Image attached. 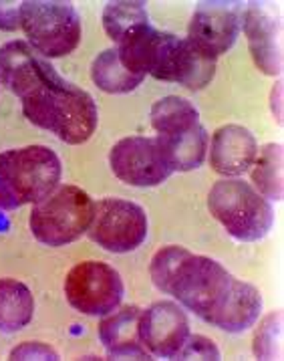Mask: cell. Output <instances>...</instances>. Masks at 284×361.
Instances as JSON below:
<instances>
[{
  "mask_svg": "<svg viewBox=\"0 0 284 361\" xmlns=\"http://www.w3.org/2000/svg\"><path fill=\"white\" fill-rule=\"evenodd\" d=\"M149 275L161 293L222 331H246L260 317L262 295L254 285L238 281L218 260L194 255L184 246L157 250Z\"/></svg>",
  "mask_w": 284,
  "mask_h": 361,
  "instance_id": "6da1fadb",
  "label": "cell"
},
{
  "mask_svg": "<svg viewBox=\"0 0 284 361\" xmlns=\"http://www.w3.org/2000/svg\"><path fill=\"white\" fill-rule=\"evenodd\" d=\"M0 81L23 103L30 123L55 133L65 144L87 142L99 121L93 97L63 79L29 43L0 47Z\"/></svg>",
  "mask_w": 284,
  "mask_h": 361,
  "instance_id": "7a4b0ae2",
  "label": "cell"
},
{
  "mask_svg": "<svg viewBox=\"0 0 284 361\" xmlns=\"http://www.w3.org/2000/svg\"><path fill=\"white\" fill-rule=\"evenodd\" d=\"M61 159L47 145H27L0 154V208L39 204L58 188Z\"/></svg>",
  "mask_w": 284,
  "mask_h": 361,
  "instance_id": "3957f363",
  "label": "cell"
},
{
  "mask_svg": "<svg viewBox=\"0 0 284 361\" xmlns=\"http://www.w3.org/2000/svg\"><path fill=\"white\" fill-rule=\"evenodd\" d=\"M152 126L173 172H190L204 164L210 135L199 123L198 109L187 99L168 95L154 103Z\"/></svg>",
  "mask_w": 284,
  "mask_h": 361,
  "instance_id": "277c9868",
  "label": "cell"
},
{
  "mask_svg": "<svg viewBox=\"0 0 284 361\" xmlns=\"http://www.w3.org/2000/svg\"><path fill=\"white\" fill-rule=\"evenodd\" d=\"M208 208L226 232L240 243L262 240L274 224L270 202L258 190L238 178H224L208 194Z\"/></svg>",
  "mask_w": 284,
  "mask_h": 361,
  "instance_id": "5b68a950",
  "label": "cell"
},
{
  "mask_svg": "<svg viewBox=\"0 0 284 361\" xmlns=\"http://www.w3.org/2000/svg\"><path fill=\"white\" fill-rule=\"evenodd\" d=\"M95 204L85 190L58 186L30 212V231L47 246H65L81 238L93 220Z\"/></svg>",
  "mask_w": 284,
  "mask_h": 361,
  "instance_id": "8992f818",
  "label": "cell"
},
{
  "mask_svg": "<svg viewBox=\"0 0 284 361\" xmlns=\"http://www.w3.org/2000/svg\"><path fill=\"white\" fill-rule=\"evenodd\" d=\"M20 29L44 59L71 55L81 43V16L71 2H23Z\"/></svg>",
  "mask_w": 284,
  "mask_h": 361,
  "instance_id": "52a82bcc",
  "label": "cell"
},
{
  "mask_svg": "<svg viewBox=\"0 0 284 361\" xmlns=\"http://www.w3.org/2000/svg\"><path fill=\"white\" fill-rule=\"evenodd\" d=\"M123 281L113 267L85 260L73 267L65 279V295L73 309L83 315H109L121 305L123 299Z\"/></svg>",
  "mask_w": 284,
  "mask_h": 361,
  "instance_id": "ba28073f",
  "label": "cell"
},
{
  "mask_svg": "<svg viewBox=\"0 0 284 361\" xmlns=\"http://www.w3.org/2000/svg\"><path fill=\"white\" fill-rule=\"evenodd\" d=\"M147 73L159 81L180 83L192 91H199L214 79L216 61L199 53L187 39L159 30Z\"/></svg>",
  "mask_w": 284,
  "mask_h": 361,
  "instance_id": "9c48e42d",
  "label": "cell"
},
{
  "mask_svg": "<svg viewBox=\"0 0 284 361\" xmlns=\"http://www.w3.org/2000/svg\"><path fill=\"white\" fill-rule=\"evenodd\" d=\"M89 238L109 252H131L147 236V214L140 204L121 198H103L95 204Z\"/></svg>",
  "mask_w": 284,
  "mask_h": 361,
  "instance_id": "30bf717a",
  "label": "cell"
},
{
  "mask_svg": "<svg viewBox=\"0 0 284 361\" xmlns=\"http://www.w3.org/2000/svg\"><path fill=\"white\" fill-rule=\"evenodd\" d=\"M109 166L129 186L152 188L170 178V161L157 137H125L111 147Z\"/></svg>",
  "mask_w": 284,
  "mask_h": 361,
  "instance_id": "8fae6325",
  "label": "cell"
},
{
  "mask_svg": "<svg viewBox=\"0 0 284 361\" xmlns=\"http://www.w3.org/2000/svg\"><path fill=\"white\" fill-rule=\"evenodd\" d=\"M242 11L240 2H199L190 20L187 41L216 61L236 43L242 30Z\"/></svg>",
  "mask_w": 284,
  "mask_h": 361,
  "instance_id": "7c38bea8",
  "label": "cell"
},
{
  "mask_svg": "<svg viewBox=\"0 0 284 361\" xmlns=\"http://www.w3.org/2000/svg\"><path fill=\"white\" fill-rule=\"evenodd\" d=\"M190 337V321L180 305L157 301L142 311L140 339L149 357L178 360Z\"/></svg>",
  "mask_w": 284,
  "mask_h": 361,
  "instance_id": "4fadbf2b",
  "label": "cell"
},
{
  "mask_svg": "<svg viewBox=\"0 0 284 361\" xmlns=\"http://www.w3.org/2000/svg\"><path fill=\"white\" fill-rule=\"evenodd\" d=\"M242 29L256 67L264 75L283 73V29L264 4L248 2L242 11Z\"/></svg>",
  "mask_w": 284,
  "mask_h": 361,
  "instance_id": "5bb4252c",
  "label": "cell"
},
{
  "mask_svg": "<svg viewBox=\"0 0 284 361\" xmlns=\"http://www.w3.org/2000/svg\"><path fill=\"white\" fill-rule=\"evenodd\" d=\"M258 156V144L250 130L228 123L214 131L210 144V166L214 172L226 178L246 173Z\"/></svg>",
  "mask_w": 284,
  "mask_h": 361,
  "instance_id": "9a60e30c",
  "label": "cell"
},
{
  "mask_svg": "<svg viewBox=\"0 0 284 361\" xmlns=\"http://www.w3.org/2000/svg\"><path fill=\"white\" fill-rule=\"evenodd\" d=\"M140 317L142 309L137 305H125L101 321L99 339L111 357L149 360L140 339Z\"/></svg>",
  "mask_w": 284,
  "mask_h": 361,
  "instance_id": "2e32d148",
  "label": "cell"
},
{
  "mask_svg": "<svg viewBox=\"0 0 284 361\" xmlns=\"http://www.w3.org/2000/svg\"><path fill=\"white\" fill-rule=\"evenodd\" d=\"M35 299L25 283L0 279V331L16 333L32 321Z\"/></svg>",
  "mask_w": 284,
  "mask_h": 361,
  "instance_id": "e0dca14e",
  "label": "cell"
},
{
  "mask_svg": "<svg viewBox=\"0 0 284 361\" xmlns=\"http://www.w3.org/2000/svg\"><path fill=\"white\" fill-rule=\"evenodd\" d=\"M91 77L95 85L105 93H129L142 85L145 79L142 75L129 71L117 55V49H107L93 61Z\"/></svg>",
  "mask_w": 284,
  "mask_h": 361,
  "instance_id": "ac0fdd59",
  "label": "cell"
},
{
  "mask_svg": "<svg viewBox=\"0 0 284 361\" xmlns=\"http://www.w3.org/2000/svg\"><path fill=\"white\" fill-rule=\"evenodd\" d=\"M254 188L266 200H283V145L266 144L252 164Z\"/></svg>",
  "mask_w": 284,
  "mask_h": 361,
  "instance_id": "d6986e66",
  "label": "cell"
},
{
  "mask_svg": "<svg viewBox=\"0 0 284 361\" xmlns=\"http://www.w3.org/2000/svg\"><path fill=\"white\" fill-rule=\"evenodd\" d=\"M147 23L149 18L143 2H109L103 11V27L115 43H119L128 32Z\"/></svg>",
  "mask_w": 284,
  "mask_h": 361,
  "instance_id": "ffe728a7",
  "label": "cell"
},
{
  "mask_svg": "<svg viewBox=\"0 0 284 361\" xmlns=\"http://www.w3.org/2000/svg\"><path fill=\"white\" fill-rule=\"evenodd\" d=\"M254 355L260 360H280L283 355V313H270L254 335Z\"/></svg>",
  "mask_w": 284,
  "mask_h": 361,
  "instance_id": "44dd1931",
  "label": "cell"
},
{
  "mask_svg": "<svg viewBox=\"0 0 284 361\" xmlns=\"http://www.w3.org/2000/svg\"><path fill=\"white\" fill-rule=\"evenodd\" d=\"M178 360H220V351H218V347L212 339H208L204 335H192L190 333Z\"/></svg>",
  "mask_w": 284,
  "mask_h": 361,
  "instance_id": "7402d4cb",
  "label": "cell"
},
{
  "mask_svg": "<svg viewBox=\"0 0 284 361\" xmlns=\"http://www.w3.org/2000/svg\"><path fill=\"white\" fill-rule=\"evenodd\" d=\"M11 360H58V353L44 343H23L11 351Z\"/></svg>",
  "mask_w": 284,
  "mask_h": 361,
  "instance_id": "603a6c76",
  "label": "cell"
},
{
  "mask_svg": "<svg viewBox=\"0 0 284 361\" xmlns=\"http://www.w3.org/2000/svg\"><path fill=\"white\" fill-rule=\"evenodd\" d=\"M20 8L23 2H0V30L20 29Z\"/></svg>",
  "mask_w": 284,
  "mask_h": 361,
  "instance_id": "cb8c5ba5",
  "label": "cell"
},
{
  "mask_svg": "<svg viewBox=\"0 0 284 361\" xmlns=\"http://www.w3.org/2000/svg\"><path fill=\"white\" fill-rule=\"evenodd\" d=\"M8 228H11V220L6 218V214L0 208V232H8Z\"/></svg>",
  "mask_w": 284,
  "mask_h": 361,
  "instance_id": "d4e9b609",
  "label": "cell"
}]
</instances>
